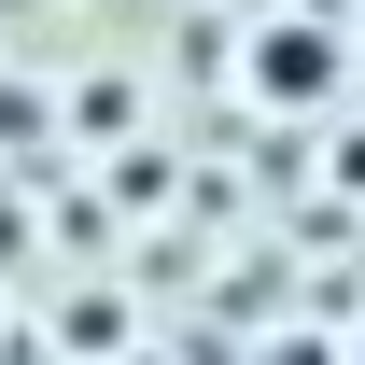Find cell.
Segmentation results:
<instances>
[{
    "label": "cell",
    "instance_id": "6da1fadb",
    "mask_svg": "<svg viewBox=\"0 0 365 365\" xmlns=\"http://www.w3.org/2000/svg\"><path fill=\"white\" fill-rule=\"evenodd\" d=\"M239 85L267 98V113H337V85H351V29H337V14H267V29L239 43Z\"/></svg>",
    "mask_w": 365,
    "mask_h": 365
},
{
    "label": "cell",
    "instance_id": "7a4b0ae2",
    "mask_svg": "<svg viewBox=\"0 0 365 365\" xmlns=\"http://www.w3.org/2000/svg\"><path fill=\"white\" fill-rule=\"evenodd\" d=\"M351 365H365V337H351Z\"/></svg>",
    "mask_w": 365,
    "mask_h": 365
}]
</instances>
